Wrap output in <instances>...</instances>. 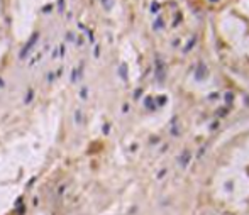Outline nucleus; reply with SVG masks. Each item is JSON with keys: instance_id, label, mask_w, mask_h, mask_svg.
<instances>
[{"instance_id": "obj_1", "label": "nucleus", "mask_w": 249, "mask_h": 215, "mask_svg": "<svg viewBox=\"0 0 249 215\" xmlns=\"http://www.w3.org/2000/svg\"><path fill=\"white\" fill-rule=\"evenodd\" d=\"M37 39H39V32H34V34H32V37H31V41H29V42H27L26 46H24V49L20 51V58H26V56H27V53L31 51V47H32L34 44L37 42Z\"/></svg>"}, {"instance_id": "obj_2", "label": "nucleus", "mask_w": 249, "mask_h": 215, "mask_svg": "<svg viewBox=\"0 0 249 215\" xmlns=\"http://www.w3.org/2000/svg\"><path fill=\"white\" fill-rule=\"evenodd\" d=\"M156 78H158L159 81L164 80V64H163L159 59L156 61Z\"/></svg>"}, {"instance_id": "obj_3", "label": "nucleus", "mask_w": 249, "mask_h": 215, "mask_svg": "<svg viewBox=\"0 0 249 215\" xmlns=\"http://www.w3.org/2000/svg\"><path fill=\"white\" fill-rule=\"evenodd\" d=\"M190 158H192V153H190V151H183L182 156H180V164H182V166H188Z\"/></svg>"}, {"instance_id": "obj_4", "label": "nucleus", "mask_w": 249, "mask_h": 215, "mask_svg": "<svg viewBox=\"0 0 249 215\" xmlns=\"http://www.w3.org/2000/svg\"><path fill=\"white\" fill-rule=\"evenodd\" d=\"M205 75H207V68L203 66V64H200V68L197 70V78H198V80H203Z\"/></svg>"}, {"instance_id": "obj_5", "label": "nucleus", "mask_w": 249, "mask_h": 215, "mask_svg": "<svg viewBox=\"0 0 249 215\" xmlns=\"http://www.w3.org/2000/svg\"><path fill=\"white\" fill-rule=\"evenodd\" d=\"M210 2H217V0H210Z\"/></svg>"}]
</instances>
